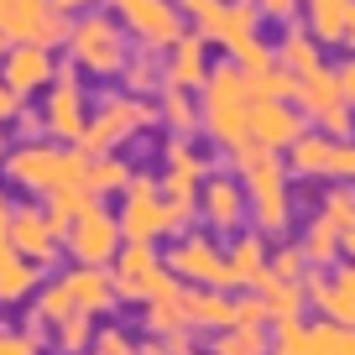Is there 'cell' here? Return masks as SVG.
Masks as SVG:
<instances>
[{
    "label": "cell",
    "instance_id": "obj_48",
    "mask_svg": "<svg viewBox=\"0 0 355 355\" xmlns=\"http://www.w3.org/2000/svg\"><path fill=\"white\" fill-rule=\"evenodd\" d=\"M340 47H355V6H350V16H345V42Z\"/></svg>",
    "mask_w": 355,
    "mask_h": 355
},
{
    "label": "cell",
    "instance_id": "obj_20",
    "mask_svg": "<svg viewBox=\"0 0 355 355\" xmlns=\"http://www.w3.org/2000/svg\"><path fill=\"white\" fill-rule=\"evenodd\" d=\"M266 277V251L256 235H241L225 256V282H261Z\"/></svg>",
    "mask_w": 355,
    "mask_h": 355
},
{
    "label": "cell",
    "instance_id": "obj_24",
    "mask_svg": "<svg viewBox=\"0 0 355 355\" xmlns=\"http://www.w3.org/2000/svg\"><path fill=\"white\" fill-rule=\"evenodd\" d=\"M261 288H266V298H261L266 319H277V324L298 319V309H303V288H298V282H277L272 272H266V277H261Z\"/></svg>",
    "mask_w": 355,
    "mask_h": 355
},
{
    "label": "cell",
    "instance_id": "obj_27",
    "mask_svg": "<svg viewBox=\"0 0 355 355\" xmlns=\"http://www.w3.org/2000/svg\"><path fill=\"white\" fill-rule=\"evenodd\" d=\"M329 152H334V141H324V136L303 131L298 141H293V173H298V178H319V173H329Z\"/></svg>",
    "mask_w": 355,
    "mask_h": 355
},
{
    "label": "cell",
    "instance_id": "obj_25",
    "mask_svg": "<svg viewBox=\"0 0 355 355\" xmlns=\"http://www.w3.org/2000/svg\"><path fill=\"white\" fill-rule=\"evenodd\" d=\"M245 100H298V78L288 68H261V73H245Z\"/></svg>",
    "mask_w": 355,
    "mask_h": 355
},
{
    "label": "cell",
    "instance_id": "obj_50",
    "mask_svg": "<svg viewBox=\"0 0 355 355\" xmlns=\"http://www.w3.org/2000/svg\"><path fill=\"white\" fill-rule=\"evenodd\" d=\"M11 47H16V42H11V37H6V32H0V58H6V53H11Z\"/></svg>",
    "mask_w": 355,
    "mask_h": 355
},
{
    "label": "cell",
    "instance_id": "obj_16",
    "mask_svg": "<svg viewBox=\"0 0 355 355\" xmlns=\"http://www.w3.org/2000/svg\"><path fill=\"white\" fill-rule=\"evenodd\" d=\"M84 100H78V84H73V73H63L58 78V89H53V100H47V131L53 136H63V141H78L84 136Z\"/></svg>",
    "mask_w": 355,
    "mask_h": 355
},
{
    "label": "cell",
    "instance_id": "obj_21",
    "mask_svg": "<svg viewBox=\"0 0 355 355\" xmlns=\"http://www.w3.org/2000/svg\"><path fill=\"white\" fill-rule=\"evenodd\" d=\"M167 167H173V173L162 178V193L167 199H193V193H199V178H204V162L189 157L183 146H167Z\"/></svg>",
    "mask_w": 355,
    "mask_h": 355
},
{
    "label": "cell",
    "instance_id": "obj_6",
    "mask_svg": "<svg viewBox=\"0 0 355 355\" xmlns=\"http://www.w3.org/2000/svg\"><path fill=\"white\" fill-rule=\"evenodd\" d=\"M277 355H355V329H345V324H277Z\"/></svg>",
    "mask_w": 355,
    "mask_h": 355
},
{
    "label": "cell",
    "instance_id": "obj_43",
    "mask_svg": "<svg viewBox=\"0 0 355 355\" xmlns=\"http://www.w3.org/2000/svg\"><path fill=\"white\" fill-rule=\"evenodd\" d=\"M261 11H266V16H277V21H288V16L298 11V0H261Z\"/></svg>",
    "mask_w": 355,
    "mask_h": 355
},
{
    "label": "cell",
    "instance_id": "obj_26",
    "mask_svg": "<svg viewBox=\"0 0 355 355\" xmlns=\"http://www.w3.org/2000/svg\"><path fill=\"white\" fill-rule=\"evenodd\" d=\"M131 183V167L121 162V157H89V173H84V189L100 199V193H115V189H125Z\"/></svg>",
    "mask_w": 355,
    "mask_h": 355
},
{
    "label": "cell",
    "instance_id": "obj_12",
    "mask_svg": "<svg viewBox=\"0 0 355 355\" xmlns=\"http://www.w3.org/2000/svg\"><path fill=\"white\" fill-rule=\"evenodd\" d=\"M11 251L16 256H26V261H53V251H58V230L47 225V214H37V209H11Z\"/></svg>",
    "mask_w": 355,
    "mask_h": 355
},
{
    "label": "cell",
    "instance_id": "obj_18",
    "mask_svg": "<svg viewBox=\"0 0 355 355\" xmlns=\"http://www.w3.org/2000/svg\"><path fill=\"white\" fill-rule=\"evenodd\" d=\"M298 100L309 105V115H313V121H324V115H334V110L345 105L340 78H334L329 68H313V73H303V78H298Z\"/></svg>",
    "mask_w": 355,
    "mask_h": 355
},
{
    "label": "cell",
    "instance_id": "obj_17",
    "mask_svg": "<svg viewBox=\"0 0 355 355\" xmlns=\"http://www.w3.org/2000/svg\"><path fill=\"white\" fill-rule=\"evenodd\" d=\"M63 288L73 293V309L78 313H100V309H110L115 303V282L105 277L100 266H73L63 277Z\"/></svg>",
    "mask_w": 355,
    "mask_h": 355
},
{
    "label": "cell",
    "instance_id": "obj_51",
    "mask_svg": "<svg viewBox=\"0 0 355 355\" xmlns=\"http://www.w3.org/2000/svg\"><path fill=\"white\" fill-rule=\"evenodd\" d=\"M0 152H6V146H0Z\"/></svg>",
    "mask_w": 355,
    "mask_h": 355
},
{
    "label": "cell",
    "instance_id": "obj_11",
    "mask_svg": "<svg viewBox=\"0 0 355 355\" xmlns=\"http://www.w3.org/2000/svg\"><path fill=\"white\" fill-rule=\"evenodd\" d=\"M6 89L11 94H32V89H42L47 78H53V58H47L42 42H16L11 53H6Z\"/></svg>",
    "mask_w": 355,
    "mask_h": 355
},
{
    "label": "cell",
    "instance_id": "obj_32",
    "mask_svg": "<svg viewBox=\"0 0 355 355\" xmlns=\"http://www.w3.org/2000/svg\"><path fill=\"white\" fill-rule=\"evenodd\" d=\"M220 355H266V340H261L256 324H235V329L220 340Z\"/></svg>",
    "mask_w": 355,
    "mask_h": 355
},
{
    "label": "cell",
    "instance_id": "obj_13",
    "mask_svg": "<svg viewBox=\"0 0 355 355\" xmlns=\"http://www.w3.org/2000/svg\"><path fill=\"white\" fill-rule=\"evenodd\" d=\"M167 272L189 282H209V288H225V256L214 251L209 241H183L173 256H167Z\"/></svg>",
    "mask_w": 355,
    "mask_h": 355
},
{
    "label": "cell",
    "instance_id": "obj_28",
    "mask_svg": "<svg viewBox=\"0 0 355 355\" xmlns=\"http://www.w3.org/2000/svg\"><path fill=\"white\" fill-rule=\"evenodd\" d=\"M209 78V68H204V42L199 37H183L178 42V58H173V89H193Z\"/></svg>",
    "mask_w": 355,
    "mask_h": 355
},
{
    "label": "cell",
    "instance_id": "obj_49",
    "mask_svg": "<svg viewBox=\"0 0 355 355\" xmlns=\"http://www.w3.org/2000/svg\"><path fill=\"white\" fill-rule=\"evenodd\" d=\"M340 251H345V256H355V230H345V235H340Z\"/></svg>",
    "mask_w": 355,
    "mask_h": 355
},
{
    "label": "cell",
    "instance_id": "obj_46",
    "mask_svg": "<svg viewBox=\"0 0 355 355\" xmlns=\"http://www.w3.org/2000/svg\"><path fill=\"white\" fill-rule=\"evenodd\" d=\"M0 245H11V204H6V193H0Z\"/></svg>",
    "mask_w": 355,
    "mask_h": 355
},
{
    "label": "cell",
    "instance_id": "obj_38",
    "mask_svg": "<svg viewBox=\"0 0 355 355\" xmlns=\"http://www.w3.org/2000/svg\"><path fill=\"white\" fill-rule=\"evenodd\" d=\"M162 110H167V121H173L178 131H183V125L193 121V115H189V89H167V100H162Z\"/></svg>",
    "mask_w": 355,
    "mask_h": 355
},
{
    "label": "cell",
    "instance_id": "obj_4",
    "mask_svg": "<svg viewBox=\"0 0 355 355\" xmlns=\"http://www.w3.org/2000/svg\"><path fill=\"white\" fill-rule=\"evenodd\" d=\"M68 241V256H78V266H105L115 256V245H121V225H115V214L100 209V199L84 204V209L73 214V225L63 230Z\"/></svg>",
    "mask_w": 355,
    "mask_h": 355
},
{
    "label": "cell",
    "instance_id": "obj_31",
    "mask_svg": "<svg viewBox=\"0 0 355 355\" xmlns=\"http://www.w3.org/2000/svg\"><path fill=\"white\" fill-rule=\"evenodd\" d=\"M303 256H309V261H334V256H340V230H334V225L329 220H324V214H319V220H313V230H309V241H303Z\"/></svg>",
    "mask_w": 355,
    "mask_h": 355
},
{
    "label": "cell",
    "instance_id": "obj_1",
    "mask_svg": "<svg viewBox=\"0 0 355 355\" xmlns=\"http://www.w3.org/2000/svg\"><path fill=\"white\" fill-rule=\"evenodd\" d=\"M204 125L220 146L241 152L251 146V100H245V73L241 68H214L204 78Z\"/></svg>",
    "mask_w": 355,
    "mask_h": 355
},
{
    "label": "cell",
    "instance_id": "obj_2",
    "mask_svg": "<svg viewBox=\"0 0 355 355\" xmlns=\"http://www.w3.org/2000/svg\"><path fill=\"white\" fill-rule=\"evenodd\" d=\"M241 167H245V189L256 199V220L261 230H288V189H282V162L277 152H266V146H241Z\"/></svg>",
    "mask_w": 355,
    "mask_h": 355
},
{
    "label": "cell",
    "instance_id": "obj_47",
    "mask_svg": "<svg viewBox=\"0 0 355 355\" xmlns=\"http://www.w3.org/2000/svg\"><path fill=\"white\" fill-rule=\"evenodd\" d=\"M84 6H94V0H53V11H84Z\"/></svg>",
    "mask_w": 355,
    "mask_h": 355
},
{
    "label": "cell",
    "instance_id": "obj_35",
    "mask_svg": "<svg viewBox=\"0 0 355 355\" xmlns=\"http://www.w3.org/2000/svg\"><path fill=\"white\" fill-rule=\"evenodd\" d=\"M58 345H63V350H84V345H89L84 313H68V319H58Z\"/></svg>",
    "mask_w": 355,
    "mask_h": 355
},
{
    "label": "cell",
    "instance_id": "obj_23",
    "mask_svg": "<svg viewBox=\"0 0 355 355\" xmlns=\"http://www.w3.org/2000/svg\"><path fill=\"white\" fill-rule=\"evenodd\" d=\"M204 214H209V225H220V230H235V225H241V189L225 183V178H214L209 189H204Z\"/></svg>",
    "mask_w": 355,
    "mask_h": 355
},
{
    "label": "cell",
    "instance_id": "obj_7",
    "mask_svg": "<svg viewBox=\"0 0 355 355\" xmlns=\"http://www.w3.org/2000/svg\"><path fill=\"white\" fill-rule=\"evenodd\" d=\"M115 225H121L125 241H157V235H167V204L157 199L152 178H131L125 183V209Z\"/></svg>",
    "mask_w": 355,
    "mask_h": 355
},
{
    "label": "cell",
    "instance_id": "obj_44",
    "mask_svg": "<svg viewBox=\"0 0 355 355\" xmlns=\"http://www.w3.org/2000/svg\"><path fill=\"white\" fill-rule=\"evenodd\" d=\"M334 78H340V94H345V105H355V63H345Z\"/></svg>",
    "mask_w": 355,
    "mask_h": 355
},
{
    "label": "cell",
    "instance_id": "obj_36",
    "mask_svg": "<svg viewBox=\"0 0 355 355\" xmlns=\"http://www.w3.org/2000/svg\"><path fill=\"white\" fill-rule=\"evenodd\" d=\"M42 313H47V319H68V313H78L73 309V293H68L63 282H53V288L42 293Z\"/></svg>",
    "mask_w": 355,
    "mask_h": 355
},
{
    "label": "cell",
    "instance_id": "obj_19",
    "mask_svg": "<svg viewBox=\"0 0 355 355\" xmlns=\"http://www.w3.org/2000/svg\"><path fill=\"white\" fill-rule=\"evenodd\" d=\"M183 319L189 324H235V298H225L220 288H204V293H183Z\"/></svg>",
    "mask_w": 355,
    "mask_h": 355
},
{
    "label": "cell",
    "instance_id": "obj_10",
    "mask_svg": "<svg viewBox=\"0 0 355 355\" xmlns=\"http://www.w3.org/2000/svg\"><path fill=\"white\" fill-rule=\"evenodd\" d=\"M303 131H309V125H303L282 100H256V105H251V146L282 152V146H293Z\"/></svg>",
    "mask_w": 355,
    "mask_h": 355
},
{
    "label": "cell",
    "instance_id": "obj_37",
    "mask_svg": "<svg viewBox=\"0 0 355 355\" xmlns=\"http://www.w3.org/2000/svg\"><path fill=\"white\" fill-rule=\"evenodd\" d=\"M303 261H309L303 251H277V256H272V277H277V282H298Z\"/></svg>",
    "mask_w": 355,
    "mask_h": 355
},
{
    "label": "cell",
    "instance_id": "obj_3",
    "mask_svg": "<svg viewBox=\"0 0 355 355\" xmlns=\"http://www.w3.org/2000/svg\"><path fill=\"white\" fill-rule=\"evenodd\" d=\"M6 173H11V183H21V189H32V193H53V189H68V183H84L89 157L84 152L26 146V152H16L11 162H6Z\"/></svg>",
    "mask_w": 355,
    "mask_h": 355
},
{
    "label": "cell",
    "instance_id": "obj_15",
    "mask_svg": "<svg viewBox=\"0 0 355 355\" xmlns=\"http://www.w3.org/2000/svg\"><path fill=\"white\" fill-rule=\"evenodd\" d=\"M309 293H313L309 303H319V313L329 324L355 329V266H345L340 277H329V282H309Z\"/></svg>",
    "mask_w": 355,
    "mask_h": 355
},
{
    "label": "cell",
    "instance_id": "obj_42",
    "mask_svg": "<svg viewBox=\"0 0 355 355\" xmlns=\"http://www.w3.org/2000/svg\"><path fill=\"white\" fill-rule=\"evenodd\" d=\"M100 355H131V345H125V334L105 329V334H100Z\"/></svg>",
    "mask_w": 355,
    "mask_h": 355
},
{
    "label": "cell",
    "instance_id": "obj_34",
    "mask_svg": "<svg viewBox=\"0 0 355 355\" xmlns=\"http://www.w3.org/2000/svg\"><path fill=\"white\" fill-rule=\"evenodd\" d=\"M183 11L199 21V32H220V16H225V0H183Z\"/></svg>",
    "mask_w": 355,
    "mask_h": 355
},
{
    "label": "cell",
    "instance_id": "obj_9",
    "mask_svg": "<svg viewBox=\"0 0 355 355\" xmlns=\"http://www.w3.org/2000/svg\"><path fill=\"white\" fill-rule=\"evenodd\" d=\"M146 121H152V110H141V105L121 100V105H110V110H105L94 125H84V136H78V152H84V157H100V152H110V146H121L125 136H136V125H146Z\"/></svg>",
    "mask_w": 355,
    "mask_h": 355
},
{
    "label": "cell",
    "instance_id": "obj_29",
    "mask_svg": "<svg viewBox=\"0 0 355 355\" xmlns=\"http://www.w3.org/2000/svg\"><path fill=\"white\" fill-rule=\"evenodd\" d=\"M282 68H288L293 78H303V73H313V68H324L319 47H313V32H293L288 42H282Z\"/></svg>",
    "mask_w": 355,
    "mask_h": 355
},
{
    "label": "cell",
    "instance_id": "obj_8",
    "mask_svg": "<svg viewBox=\"0 0 355 355\" xmlns=\"http://www.w3.org/2000/svg\"><path fill=\"white\" fill-rule=\"evenodd\" d=\"M68 47H73V58L84 68H94V73H115L121 68V37H115V26L105 21V16H89V21H78L73 32H68Z\"/></svg>",
    "mask_w": 355,
    "mask_h": 355
},
{
    "label": "cell",
    "instance_id": "obj_45",
    "mask_svg": "<svg viewBox=\"0 0 355 355\" xmlns=\"http://www.w3.org/2000/svg\"><path fill=\"white\" fill-rule=\"evenodd\" d=\"M16 105H21V94H11V89H6V78H0V121H11Z\"/></svg>",
    "mask_w": 355,
    "mask_h": 355
},
{
    "label": "cell",
    "instance_id": "obj_40",
    "mask_svg": "<svg viewBox=\"0 0 355 355\" xmlns=\"http://www.w3.org/2000/svg\"><path fill=\"white\" fill-rule=\"evenodd\" d=\"M266 319V309H261V298H235V324H261ZM230 324V329H235Z\"/></svg>",
    "mask_w": 355,
    "mask_h": 355
},
{
    "label": "cell",
    "instance_id": "obj_41",
    "mask_svg": "<svg viewBox=\"0 0 355 355\" xmlns=\"http://www.w3.org/2000/svg\"><path fill=\"white\" fill-rule=\"evenodd\" d=\"M0 355H37V340H21V334L0 329Z\"/></svg>",
    "mask_w": 355,
    "mask_h": 355
},
{
    "label": "cell",
    "instance_id": "obj_22",
    "mask_svg": "<svg viewBox=\"0 0 355 355\" xmlns=\"http://www.w3.org/2000/svg\"><path fill=\"white\" fill-rule=\"evenodd\" d=\"M355 0H309V26H313V42H345V16H350Z\"/></svg>",
    "mask_w": 355,
    "mask_h": 355
},
{
    "label": "cell",
    "instance_id": "obj_5",
    "mask_svg": "<svg viewBox=\"0 0 355 355\" xmlns=\"http://www.w3.org/2000/svg\"><path fill=\"white\" fill-rule=\"evenodd\" d=\"M0 32L11 42H42V47L68 37L63 11H53V0H0Z\"/></svg>",
    "mask_w": 355,
    "mask_h": 355
},
{
    "label": "cell",
    "instance_id": "obj_14",
    "mask_svg": "<svg viewBox=\"0 0 355 355\" xmlns=\"http://www.w3.org/2000/svg\"><path fill=\"white\" fill-rule=\"evenodd\" d=\"M146 42H178V11L167 0H110Z\"/></svg>",
    "mask_w": 355,
    "mask_h": 355
},
{
    "label": "cell",
    "instance_id": "obj_33",
    "mask_svg": "<svg viewBox=\"0 0 355 355\" xmlns=\"http://www.w3.org/2000/svg\"><path fill=\"white\" fill-rule=\"evenodd\" d=\"M324 220L334 225V230H355V193L350 189H340V193H329V199H324Z\"/></svg>",
    "mask_w": 355,
    "mask_h": 355
},
{
    "label": "cell",
    "instance_id": "obj_30",
    "mask_svg": "<svg viewBox=\"0 0 355 355\" xmlns=\"http://www.w3.org/2000/svg\"><path fill=\"white\" fill-rule=\"evenodd\" d=\"M225 47H230V58H235V68H241V73H261V68H272L266 42H261V37H251V32H245V37H230Z\"/></svg>",
    "mask_w": 355,
    "mask_h": 355
},
{
    "label": "cell",
    "instance_id": "obj_39",
    "mask_svg": "<svg viewBox=\"0 0 355 355\" xmlns=\"http://www.w3.org/2000/svg\"><path fill=\"white\" fill-rule=\"evenodd\" d=\"M329 178H355V146H350V141H334V152H329Z\"/></svg>",
    "mask_w": 355,
    "mask_h": 355
}]
</instances>
